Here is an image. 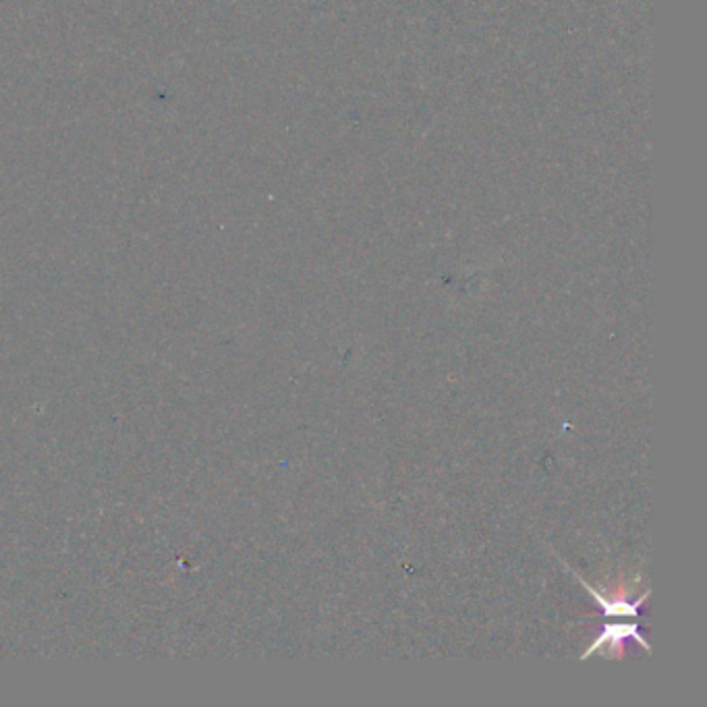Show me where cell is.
<instances>
[{"label":"cell","mask_w":707,"mask_h":707,"mask_svg":"<svg viewBox=\"0 0 707 707\" xmlns=\"http://www.w3.org/2000/svg\"><path fill=\"white\" fill-rule=\"evenodd\" d=\"M568 571L573 573V577L579 581L581 585H583V590L590 593V596L598 601V606L601 608V614H604L606 618H612V616H623V618H639L641 616V608H643V604L647 599H650V596H651V591L647 590V591H643V596L641 598H637L635 601H626L625 598H608L606 593H601V591H598L596 587H591L590 583H587V581L581 577L579 573H574L571 566L568 565H565Z\"/></svg>","instance_id":"obj_2"},{"label":"cell","mask_w":707,"mask_h":707,"mask_svg":"<svg viewBox=\"0 0 707 707\" xmlns=\"http://www.w3.org/2000/svg\"><path fill=\"white\" fill-rule=\"evenodd\" d=\"M625 641H635L637 645L643 647L647 653H651L650 641L645 639L641 633V626L637 623H618V625H606L601 635L581 653V662L590 660L593 653L601 651V656L606 660H623L625 658Z\"/></svg>","instance_id":"obj_1"}]
</instances>
